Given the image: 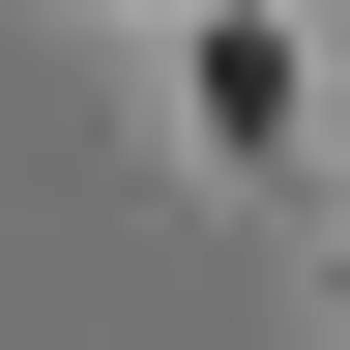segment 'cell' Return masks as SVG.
<instances>
[{"mask_svg": "<svg viewBox=\"0 0 350 350\" xmlns=\"http://www.w3.org/2000/svg\"><path fill=\"white\" fill-rule=\"evenodd\" d=\"M175 117H204V146L262 175V146H292V29H175Z\"/></svg>", "mask_w": 350, "mask_h": 350, "instance_id": "obj_1", "label": "cell"}]
</instances>
